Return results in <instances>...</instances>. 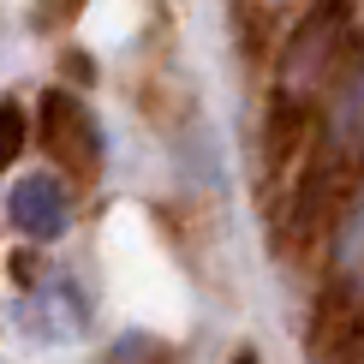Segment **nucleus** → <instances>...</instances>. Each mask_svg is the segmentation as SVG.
I'll list each match as a JSON object with an SVG mask.
<instances>
[{"mask_svg": "<svg viewBox=\"0 0 364 364\" xmlns=\"http://www.w3.org/2000/svg\"><path fill=\"white\" fill-rule=\"evenodd\" d=\"M36 138H42V149H48V156H54L72 179H96V173H102V132H96V114H90L72 90H48V96H42Z\"/></svg>", "mask_w": 364, "mask_h": 364, "instance_id": "obj_1", "label": "nucleus"}, {"mask_svg": "<svg viewBox=\"0 0 364 364\" xmlns=\"http://www.w3.org/2000/svg\"><path fill=\"white\" fill-rule=\"evenodd\" d=\"M6 215H12V227H18L24 239L54 245L72 227V191L60 186L54 173H24L18 186H12V197H6Z\"/></svg>", "mask_w": 364, "mask_h": 364, "instance_id": "obj_2", "label": "nucleus"}, {"mask_svg": "<svg viewBox=\"0 0 364 364\" xmlns=\"http://www.w3.org/2000/svg\"><path fill=\"white\" fill-rule=\"evenodd\" d=\"M18 323L30 328V335H42V341H66V335H78V328L90 323V305H84V293L66 275H48L42 287L24 293Z\"/></svg>", "mask_w": 364, "mask_h": 364, "instance_id": "obj_3", "label": "nucleus"}, {"mask_svg": "<svg viewBox=\"0 0 364 364\" xmlns=\"http://www.w3.org/2000/svg\"><path fill=\"white\" fill-rule=\"evenodd\" d=\"M102 364H168V353H161L149 335H126V341L108 346V358H102Z\"/></svg>", "mask_w": 364, "mask_h": 364, "instance_id": "obj_4", "label": "nucleus"}, {"mask_svg": "<svg viewBox=\"0 0 364 364\" xmlns=\"http://www.w3.org/2000/svg\"><path fill=\"white\" fill-rule=\"evenodd\" d=\"M24 149V108L18 102H0V168Z\"/></svg>", "mask_w": 364, "mask_h": 364, "instance_id": "obj_5", "label": "nucleus"}, {"mask_svg": "<svg viewBox=\"0 0 364 364\" xmlns=\"http://www.w3.org/2000/svg\"><path fill=\"white\" fill-rule=\"evenodd\" d=\"M233 364H257V353H239V358H233Z\"/></svg>", "mask_w": 364, "mask_h": 364, "instance_id": "obj_6", "label": "nucleus"}]
</instances>
